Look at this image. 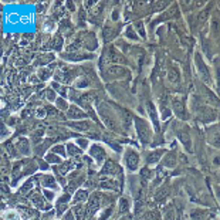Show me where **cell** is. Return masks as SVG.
I'll use <instances>...</instances> for the list:
<instances>
[{
    "label": "cell",
    "instance_id": "1",
    "mask_svg": "<svg viewBox=\"0 0 220 220\" xmlns=\"http://www.w3.org/2000/svg\"><path fill=\"white\" fill-rule=\"evenodd\" d=\"M138 161H139V156L135 151H126V155H125V162H126V166L131 169V170H135L138 168Z\"/></svg>",
    "mask_w": 220,
    "mask_h": 220
},
{
    "label": "cell",
    "instance_id": "2",
    "mask_svg": "<svg viewBox=\"0 0 220 220\" xmlns=\"http://www.w3.org/2000/svg\"><path fill=\"white\" fill-rule=\"evenodd\" d=\"M136 128H138V133H139V136H141L142 142L146 143L148 142V139H149V135H151L149 126H148L142 119H138V121H136Z\"/></svg>",
    "mask_w": 220,
    "mask_h": 220
},
{
    "label": "cell",
    "instance_id": "3",
    "mask_svg": "<svg viewBox=\"0 0 220 220\" xmlns=\"http://www.w3.org/2000/svg\"><path fill=\"white\" fill-rule=\"evenodd\" d=\"M89 155H91L92 158H95V161H97L98 163H101V162L105 159L107 152H105V149H104L102 146H99V145H92L91 149H89Z\"/></svg>",
    "mask_w": 220,
    "mask_h": 220
},
{
    "label": "cell",
    "instance_id": "4",
    "mask_svg": "<svg viewBox=\"0 0 220 220\" xmlns=\"http://www.w3.org/2000/svg\"><path fill=\"white\" fill-rule=\"evenodd\" d=\"M173 108H175L176 115L180 117L182 119H185V118H183V117H185V112H183L185 107H183V101H182V99H173Z\"/></svg>",
    "mask_w": 220,
    "mask_h": 220
},
{
    "label": "cell",
    "instance_id": "5",
    "mask_svg": "<svg viewBox=\"0 0 220 220\" xmlns=\"http://www.w3.org/2000/svg\"><path fill=\"white\" fill-rule=\"evenodd\" d=\"M68 117H70V118H74V119H80V118L85 117V114L81 110H78L77 107H71V108L68 110Z\"/></svg>",
    "mask_w": 220,
    "mask_h": 220
},
{
    "label": "cell",
    "instance_id": "6",
    "mask_svg": "<svg viewBox=\"0 0 220 220\" xmlns=\"http://www.w3.org/2000/svg\"><path fill=\"white\" fill-rule=\"evenodd\" d=\"M74 213H75V217H77L78 220H82L85 217V207H84L82 205H80V206H77V207L74 209Z\"/></svg>",
    "mask_w": 220,
    "mask_h": 220
},
{
    "label": "cell",
    "instance_id": "7",
    "mask_svg": "<svg viewBox=\"0 0 220 220\" xmlns=\"http://www.w3.org/2000/svg\"><path fill=\"white\" fill-rule=\"evenodd\" d=\"M88 193L85 192V190H78L77 193H75V198H74V202L77 203V202H84L85 199H87Z\"/></svg>",
    "mask_w": 220,
    "mask_h": 220
},
{
    "label": "cell",
    "instance_id": "8",
    "mask_svg": "<svg viewBox=\"0 0 220 220\" xmlns=\"http://www.w3.org/2000/svg\"><path fill=\"white\" fill-rule=\"evenodd\" d=\"M19 146H20V152H23V154H29V142H27L26 139H20Z\"/></svg>",
    "mask_w": 220,
    "mask_h": 220
},
{
    "label": "cell",
    "instance_id": "9",
    "mask_svg": "<svg viewBox=\"0 0 220 220\" xmlns=\"http://www.w3.org/2000/svg\"><path fill=\"white\" fill-rule=\"evenodd\" d=\"M170 74H169V80L170 81H177L179 80V71H177V68H170V71H169Z\"/></svg>",
    "mask_w": 220,
    "mask_h": 220
},
{
    "label": "cell",
    "instance_id": "10",
    "mask_svg": "<svg viewBox=\"0 0 220 220\" xmlns=\"http://www.w3.org/2000/svg\"><path fill=\"white\" fill-rule=\"evenodd\" d=\"M44 185H45V186H50V187H55V183H54L53 176H50V175L44 176Z\"/></svg>",
    "mask_w": 220,
    "mask_h": 220
},
{
    "label": "cell",
    "instance_id": "11",
    "mask_svg": "<svg viewBox=\"0 0 220 220\" xmlns=\"http://www.w3.org/2000/svg\"><path fill=\"white\" fill-rule=\"evenodd\" d=\"M67 149H68V154H70V155L80 154V149H78L75 145H73V143H68V145H67Z\"/></svg>",
    "mask_w": 220,
    "mask_h": 220
},
{
    "label": "cell",
    "instance_id": "12",
    "mask_svg": "<svg viewBox=\"0 0 220 220\" xmlns=\"http://www.w3.org/2000/svg\"><path fill=\"white\" fill-rule=\"evenodd\" d=\"M162 155V151H156L154 155H149V158H148V162L149 163H152V162H156L158 159H159V156Z\"/></svg>",
    "mask_w": 220,
    "mask_h": 220
},
{
    "label": "cell",
    "instance_id": "13",
    "mask_svg": "<svg viewBox=\"0 0 220 220\" xmlns=\"http://www.w3.org/2000/svg\"><path fill=\"white\" fill-rule=\"evenodd\" d=\"M53 152L61 155V156H66V151H64V146H63V145H57V146H54V148H53Z\"/></svg>",
    "mask_w": 220,
    "mask_h": 220
},
{
    "label": "cell",
    "instance_id": "14",
    "mask_svg": "<svg viewBox=\"0 0 220 220\" xmlns=\"http://www.w3.org/2000/svg\"><path fill=\"white\" fill-rule=\"evenodd\" d=\"M33 202L36 203V206H40V207H43V199H41V196L38 195V193H36L33 196Z\"/></svg>",
    "mask_w": 220,
    "mask_h": 220
},
{
    "label": "cell",
    "instance_id": "15",
    "mask_svg": "<svg viewBox=\"0 0 220 220\" xmlns=\"http://www.w3.org/2000/svg\"><path fill=\"white\" fill-rule=\"evenodd\" d=\"M71 126L78 128V131H85V128H88L87 122H80V124H71Z\"/></svg>",
    "mask_w": 220,
    "mask_h": 220
},
{
    "label": "cell",
    "instance_id": "16",
    "mask_svg": "<svg viewBox=\"0 0 220 220\" xmlns=\"http://www.w3.org/2000/svg\"><path fill=\"white\" fill-rule=\"evenodd\" d=\"M47 161H48V162H54V163H60V162H61V159H60V158H57V156H54L53 154L47 156Z\"/></svg>",
    "mask_w": 220,
    "mask_h": 220
},
{
    "label": "cell",
    "instance_id": "17",
    "mask_svg": "<svg viewBox=\"0 0 220 220\" xmlns=\"http://www.w3.org/2000/svg\"><path fill=\"white\" fill-rule=\"evenodd\" d=\"M57 105H58V108H60V110H67V102L64 101V99L58 98L57 99Z\"/></svg>",
    "mask_w": 220,
    "mask_h": 220
},
{
    "label": "cell",
    "instance_id": "18",
    "mask_svg": "<svg viewBox=\"0 0 220 220\" xmlns=\"http://www.w3.org/2000/svg\"><path fill=\"white\" fill-rule=\"evenodd\" d=\"M128 207H129V203H128V202H126L125 199H122V200H121V205H119V210H121V212H125V210L128 209Z\"/></svg>",
    "mask_w": 220,
    "mask_h": 220
},
{
    "label": "cell",
    "instance_id": "19",
    "mask_svg": "<svg viewBox=\"0 0 220 220\" xmlns=\"http://www.w3.org/2000/svg\"><path fill=\"white\" fill-rule=\"evenodd\" d=\"M44 195H45V199H47V200H50V202H53V200H54V193H53V192L44 190Z\"/></svg>",
    "mask_w": 220,
    "mask_h": 220
},
{
    "label": "cell",
    "instance_id": "20",
    "mask_svg": "<svg viewBox=\"0 0 220 220\" xmlns=\"http://www.w3.org/2000/svg\"><path fill=\"white\" fill-rule=\"evenodd\" d=\"M77 143L81 146V148H87L88 146V142H87V139H78Z\"/></svg>",
    "mask_w": 220,
    "mask_h": 220
},
{
    "label": "cell",
    "instance_id": "21",
    "mask_svg": "<svg viewBox=\"0 0 220 220\" xmlns=\"http://www.w3.org/2000/svg\"><path fill=\"white\" fill-rule=\"evenodd\" d=\"M126 34H128V37L131 36V37H132V40H136V36L133 34V31H132L131 29H128V31H126Z\"/></svg>",
    "mask_w": 220,
    "mask_h": 220
},
{
    "label": "cell",
    "instance_id": "22",
    "mask_svg": "<svg viewBox=\"0 0 220 220\" xmlns=\"http://www.w3.org/2000/svg\"><path fill=\"white\" fill-rule=\"evenodd\" d=\"M53 95H54V92H53V91H48V92H47V98L48 99H54Z\"/></svg>",
    "mask_w": 220,
    "mask_h": 220
},
{
    "label": "cell",
    "instance_id": "23",
    "mask_svg": "<svg viewBox=\"0 0 220 220\" xmlns=\"http://www.w3.org/2000/svg\"><path fill=\"white\" fill-rule=\"evenodd\" d=\"M66 219H67V220H74V217H73V214H71V213H67Z\"/></svg>",
    "mask_w": 220,
    "mask_h": 220
}]
</instances>
